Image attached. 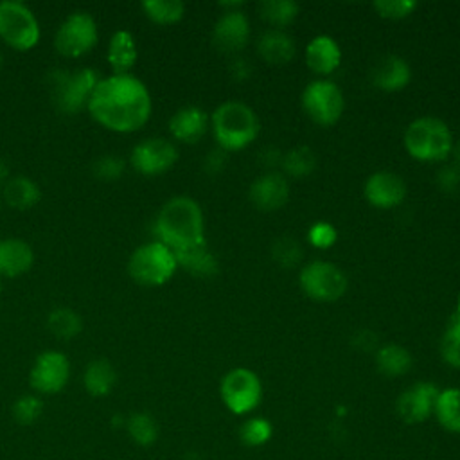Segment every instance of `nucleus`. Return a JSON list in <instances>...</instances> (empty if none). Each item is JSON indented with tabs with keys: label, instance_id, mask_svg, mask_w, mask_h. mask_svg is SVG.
<instances>
[{
	"label": "nucleus",
	"instance_id": "1",
	"mask_svg": "<svg viewBox=\"0 0 460 460\" xmlns=\"http://www.w3.org/2000/svg\"><path fill=\"white\" fill-rule=\"evenodd\" d=\"M90 117L115 133H133L151 117L153 102L147 86L131 74H111L99 79L86 106Z\"/></svg>",
	"mask_w": 460,
	"mask_h": 460
},
{
	"label": "nucleus",
	"instance_id": "34",
	"mask_svg": "<svg viewBox=\"0 0 460 460\" xmlns=\"http://www.w3.org/2000/svg\"><path fill=\"white\" fill-rule=\"evenodd\" d=\"M41 413L43 401L38 394H23L11 406V415L20 426H32L41 417Z\"/></svg>",
	"mask_w": 460,
	"mask_h": 460
},
{
	"label": "nucleus",
	"instance_id": "36",
	"mask_svg": "<svg viewBox=\"0 0 460 460\" xmlns=\"http://www.w3.org/2000/svg\"><path fill=\"white\" fill-rule=\"evenodd\" d=\"M440 354L444 361L455 368H460V318L451 320L440 341Z\"/></svg>",
	"mask_w": 460,
	"mask_h": 460
},
{
	"label": "nucleus",
	"instance_id": "45",
	"mask_svg": "<svg viewBox=\"0 0 460 460\" xmlns=\"http://www.w3.org/2000/svg\"><path fill=\"white\" fill-rule=\"evenodd\" d=\"M453 151H455V158H456V167L460 169V140H458V144L455 146Z\"/></svg>",
	"mask_w": 460,
	"mask_h": 460
},
{
	"label": "nucleus",
	"instance_id": "31",
	"mask_svg": "<svg viewBox=\"0 0 460 460\" xmlns=\"http://www.w3.org/2000/svg\"><path fill=\"white\" fill-rule=\"evenodd\" d=\"M140 7L144 14L158 25H172L185 14V5L180 0H144Z\"/></svg>",
	"mask_w": 460,
	"mask_h": 460
},
{
	"label": "nucleus",
	"instance_id": "33",
	"mask_svg": "<svg viewBox=\"0 0 460 460\" xmlns=\"http://www.w3.org/2000/svg\"><path fill=\"white\" fill-rule=\"evenodd\" d=\"M316 165V156L314 153L305 147V146H298L295 149H291L284 158H282V167L289 176L295 178H304L307 174H311L314 171Z\"/></svg>",
	"mask_w": 460,
	"mask_h": 460
},
{
	"label": "nucleus",
	"instance_id": "42",
	"mask_svg": "<svg viewBox=\"0 0 460 460\" xmlns=\"http://www.w3.org/2000/svg\"><path fill=\"white\" fill-rule=\"evenodd\" d=\"M225 165V151H212L210 155H207V169L210 172H217L221 167Z\"/></svg>",
	"mask_w": 460,
	"mask_h": 460
},
{
	"label": "nucleus",
	"instance_id": "7",
	"mask_svg": "<svg viewBox=\"0 0 460 460\" xmlns=\"http://www.w3.org/2000/svg\"><path fill=\"white\" fill-rule=\"evenodd\" d=\"M41 29L29 5L18 0L0 2V40L20 52H27L40 43Z\"/></svg>",
	"mask_w": 460,
	"mask_h": 460
},
{
	"label": "nucleus",
	"instance_id": "6",
	"mask_svg": "<svg viewBox=\"0 0 460 460\" xmlns=\"http://www.w3.org/2000/svg\"><path fill=\"white\" fill-rule=\"evenodd\" d=\"M99 79L93 68L54 70L50 74V92L56 108L65 115L79 113L88 106Z\"/></svg>",
	"mask_w": 460,
	"mask_h": 460
},
{
	"label": "nucleus",
	"instance_id": "13",
	"mask_svg": "<svg viewBox=\"0 0 460 460\" xmlns=\"http://www.w3.org/2000/svg\"><path fill=\"white\" fill-rule=\"evenodd\" d=\"M178 160L176 146L162 137H151L138 142L129 156L131 167L144 176L167 172Z\"/></svg>",
	"mask_w": 460,
	"mask_h": 460
},
{
	"label": "nucleus",
	"instance_id": "19",
	"mask_svg": "<svg viewBox=\"0 0 460 460\" xmlns=\"http://www.w3.org/2000/svg\"><path fill=\"white\" fill-rule=\"evenodd\" d=\"M208 129V115L198 106H185L169 119L171 135L183 144H196Z\"/></svg>",
	"mask_w": 460,
	"mask_h": 460
},
{
	"label": "nucleus",
	"instance_id": "38",
	"mask_svg": "<svg viewBox=\"0 0 460 460\" xmlns=\"http://www.w3.org/2000/svg\"><path fill=\"white\" fill-rule=\"evenodd\" d=\"M417 7V2L413 0H377L374 4V9L379 16L388 20H402L410 16Z\"/></svg>",
	"mask_w": 460,
	"mask_h": 460
},
{
	"label": "nucleus",
	"instance_id": "28",
	"mask_svg": "<svg viewBox=\"0 0 460 460\" xmlns=\"http://www.w3.org/2000/svg\"><path fill=\"white\" fill-rule=\"evenodd\" d=\"M411 354L395 343L383 345L376 354V365L377 370L388 377H399L404 376L411 368Z\"/></svg>",
	"mask_w": 460,
	"mask_h": 460
},
{
	"label": "nucleus",
	"instance_id": "27",
	"mask_svg": "<svg viewBox=\"0 0 460 460\" xmlns=\"http://www.w3.org/2000/svg\"><path fill=\"white\" fill-rule=\"evenodd\" d=\"M433 415L444 429L460 433V388L440 390L435 401Z\"/></svg>",
	"mask_w": 460,
	"mask_h": 460
},
{
	"label": "nucleus",
	"instance_id": "21",
	"mask_svg": "<svg viewBox=\"0 0 460 460\" xmlns=\"http://www.w3.org/2000/svg\"><path fill=\"white\" fill-rule=\"evenodd\" d=\"M341 63V49L331 36H316L305 47V65L320 75L332 74Z\"/></svg>",
	"mask_w": 460,
	"mask_h": 460
},
{
	"label": "nucleus",
	"instance_id": "17",
	"mask_svg": "<svg viewBox=\"0 0 460 460\" xmlns=\"http://www.w3.org/2000/svg\"><path fill=\"white\" fill-rule=\"evenodd\" d=\"M289 198L288 180L280 172H264L250 185V199L261 210H277Z\"/></svg>",
	"mask_w": 460,
	"mask_h": 460
},
{
	"label": "nucleus",
	"instance_id": "14",
	"mask_svg": "<svg viewBox=\"0 0 460 460\" xmlns=\"http://www.w3.org/2000/svg\"><path fill=\"white\" fill-rule=\"evenodd\" d=\"M438 392L440 390L437 388V385L429 381L413 383L397 397V402H395L397 415L406 424L424 422L429 415H433Z\"/></svg>",
	"mask_w": 460,
	"mask_h": 460
},
{
	"label": "nucleus",
	"instance_id": "44",
	"mask_svg": "<svg viewBox=\"0 0 460 460\" xmlns=\"http://www.w3.org/2000/svg\"><path fill=\"white\" fill-rule=\"evenodd\" d=\"M7 180H9V165H7V162L0 156V183L4 185Z\"/></svg>",
	"mask_w": 460,
	"mask_h": 460
},
{
	"label": "nucleus",
	"instance_id": "11",
	"mask_svg": "<svg viewBox=\"0 0 460 460\" xmlns=\"http://www.w3.org/2000/svg\"><path fill=\"white\" fill-rule=\"evenodd\" d=\"M300 288L313 300L332 302L347 291V277L331 262L313 261L300 271Z\"/></svg>",
	"mask_w": 460,
	"mask_h": 460
},
{
	"label": "nucleus",
	"instance_id": "8",
	"mask_svg": "<svg viewBox=\"0 0 460 460\" xmlns=\"http://www.w3.org/2000/svg\"><path fill=\"white\" fill-rule=\"evenodd\" d=\"M99 41V29L93 16L86 11L68 14L54 34V49L63 58H81Z\"/></svg>",
	"mask_w": 460,
	"mask_h": 460
},
{
	"label": "nucleus",
	"instance_id": "26",
	"mask_svg": "<svg viewBox=\"0 0 460 460\" xmlns=\"http://www.w3.org/2000/svg\"><path fill=\"white\" fill-rule=\"evenodd\" d=\"M174 257H176L178 266H181L183 270H187L189 273H192L196 277H212L219 270L216 257L207 248V243L187 248V250L174 252Z\"/></svg>",
	"mask_w": 460,
	"mask_h": 460
},
{
	"label": "nucleus",
	"instance_id": "35",
	"mask_svg": "<svg viewBox=\"0 0 460 460\" xmlns=\"http://www.w3.org/2000/svg\"><path fill=\"white\" fill-rule=\"evenodd\" d=\"M273 435L271 422L262 417H252L243 422L239 428V438L248 447H259L264 446Z\"/></svg>",
	"mask_w": 460,
	"mask_h": 460
},
{
	"label": "nucleus",
	"instance_id": "25",
	"mask_svg": "<svg viewBox=\"0 0 460 460\" xmlns=\"http://www.w3.org/2000/svg\"><path fill=\"white\" fill-rule=\"evenodd\" d=\"M4 201L16 210H29L41 199L40 185L27 176H13L4 183Z\"/></svg>",
	"mask_w": 460,
	"mask_h": 460
},
{
	"label": "nucleus",
	"instance_id": "47",
	"mask_svg": "<svg viewBox=\"0 0 460 460\" xmlns=\"http://www.w3.org/2000/svg\"><path fill=\"white\" fill-rule=\"evenodd\" d=\"M0 295H2V280H0Z\"/></svg>",
	"mask_w": 460,
	"mask_h": 460
},
{
	"label": "nucleus",
	"instance_id": "22",
	"mask_svg": "<svg viewBox=\"0 0 460 460\" xmlns=\"http://www.w3.org/2000/svg\"><path fill=\"white\" fill-rule=\"evenodd\" d=\"M137 56L138 52H137V43L133 34L124 29L115 31L110 38L108 50H106V59L111 72L117 75L129 74V70L137 63Z\"/></svg>",
	"mask_w": 460,
	"mask_h": 460
},
{
	"label": "nucleus",
	"instance_id": "24",
	"mask_svg": "<svg viewBox=\"0 0 460 460\" xmlns=\"http://www.w3.org/2000/svg\"><path fill=\"white\" fill-rule=\"evenodd\" d=\"M295 41L291 40V36H288L284 31L280 29H270L266 31L259 41H257V52L259 56L273 65H282L291 61V58L295 56Z\"/></svg>",
	"mask_w": 460,
	"mask_h": 460
},
{
	"label": "nucleus",
	"instance_id": "30",
	"mask_svg": "<svg viewBox=\"0 0 460 460\" xmlns=\"http://www.w3.org/2000/svg\"><path fill=\"white\" fill-rule=\"evenodd\" d=\"M47 329L56 338L70 340L83 331V320L79 313L70 307H56L47 316Z\"/></svg>",
	"mask_w": 460,
	"mask_h": 460
},
{
	"label": "nucleus",
	"instance_id": "29",
	"mask_svg": "<svg viewBox=\"0 0 460 460\" xmlns=\"http://www.w3.org/2000/svg\"><path fill=\"white\" fill-rule=\"evenodd\" d=\"M124 428H126L129 438L142 447L153 446L160 435L156 419L147 411H133L131 415H128Z\"/></svg>",
	"mask_w": 460,
	"mask_h": 460
},
{
	"label": "nucleus",
	"instance_id": "46",
	"mask_svg": "<svg viewBox=\"0 0 460 460\" xmlns=\"http://www.w3.org/2000/svg\"><path fill=\"white\" fill-rule=\"evenodd\" d=\"M456 316L460 318V295H458V304H456Z\"/></svg>",
	"mask_w": 460,
	"mask_h": 460
},
{
	"label": "nucleus",
	"instance_id": "43",
	"mask_svg": "<svg viewBox=\"0 0 460 460\" xmlns=\"http://www.w3.org/2000/svg\"><path fill=\"white\" fill-rule=\"evenodd\" d=\"M230 72L237 77V79H246L248 75H250V66H248V63L246 61H243V59H235L234 63H232V68H230Z\"/></svg>",
	"mask_w": 460,
	"mask_h": 460
},
{
	"label": "nucleus",
	"instance_id": "12",
	"mask_svg": "<svg viewBox=\"0 0 460 460\" xmlns=\"http://www.w3.org/2000/svg\"><path fill=\"white\" fill-rule=\"evenodd\" d=\"M70 379V359L61 350H43L29 372L31 388L40 395L59 394Z\"/></svg>",
	"mask_w": 460,
	"mask_h": 460
},
{
	"label": "nucleus",
	"instance_id": "23",
	"mask_svg": "<svg viewBox=\"0 0 460 460\" xmlns=\"http://www.w3.org/2000/svg\"><path fill=\"white\" fill-rule=\"evenodd\" d=\"M117 385V370L115 367L104 359H92L83 372V386L92 397H106Z\"/></svg>",
	"mask_w": 460,
	"mask_h": 460
},
{
	"label": "nucleus",
	"instance_id": "2",
	"mask_svg": "<svg viewBox=\"0 0 460 460\" xmlns=\"http://www.w3.org/2000/svg\"><path fill=\"white\" fill-rule=\"evenodd\" d=\"M155 234L156 241L172 252L207 243L203 212L198 201L189 196H174L167 199L156 214Z\"/></svg>",
	"mask_w": 460,
	"mask_h": 460
},
{
	"label": "nucleus",
	"instance_id": "20",
	"mask_svg": "<svg viewBox=\"0 0 460 460\" xmlns=\"http://www.w3.org/2000/svg\"><path fill=\"white\" fill-rule=\"evenodd\" d=\"M372 83L383 92H399L402 90L410 79H411V70L410 65L399 58V56H385L376 63L372 68Z\"/></svg>",
	"mask_w": 460,
	"mask_h": 460
},
{
	"label": "nucleus",
	"instance_id": "10",
	"mask_svg": "<svg viewBox=\"0 0 460 460\" xmlns=\"http://www.w3.org/2000/svg\"><path fill=\"white\" fill-rule=\"evenodd\" d=\"M302 108L313 122L320 126H332L343 113V93L332 81L316 79L304 88Z\"/></svg>",
	"mask_w": 460,
	"mask_h": 460
},
{
	"label": "nucleus",
	"instance_id": "18",
	"mask_svg": "<svg viewBox=\"0 0 460 460\" xmlns=\"http://www.w3.org/2000/svg\"><path fill=\"white\" fill-rule=\"evenodd\" d=\"M34 264L31 244L20 237L0 239V277L14 279L27 273Z\"/></svg>",
	"mask_w": 460,
	"mask_h": 460
},
{
	"label": "nucleus",
	"instance_id": "32",
	"mask_svg": "<svg viewBox=\"0 0 460 460\" xmlns=\"http://www.w3.org/2000/svg\"><path fill=\"white\" fill-rule=\"evenodd\" d=\"M259 14L270 25L284 27L298 16V5L291 0H266L259 4Z\"/></svg>",
	"mask_w": 460,
	"mask_h": 460
},
{
	"label": "nucleus",
	"instance_id": "16",
	"mask_svg": "<svg viewBox=\"0 0 460 460\" xmlns=\"http://www.w3.org/2000/svg\"><path fill=\"white\" fill-rule=\"evenodd\" d=\"M250 38L248 18L241 11H226L216 22L212 31L214 45L223 52H237L244 49Z\"/></svg>",
	"mask_w": 460,
	"mask_h": 460
},
{
	"label": "nucleus",
	"instance_id": "40",
	"mask_svg": "<svg viewBox=\"0 0 460 460\" xmlns=\"http://www.w3.org/2000/svg\"><path fill=\"white\" fill-rule=\"evenodd\" d=\"M307 239L316 248H331L338 239V232L331 223L318 221L309 228Z\"/></svg>",
	"mask_w": 460,
	"mask_h": 460
},
{
	"label": "nucleus",
	"instance_id": "41",
	"mask_svg": "<svg viewBox=\"0 0 460 460\" xmlns=\"http://www.w3.org/2000/svg\"><path fill=\"white\" fill-rule=\"evenodd\" d=\"M437 183L442 190H455L460 187V169L456 165H446L437 174Z\"/></svg>",
	"mask_w": 460,
	"mask_h": 460
},
{
	"label": "nucleus",
	"instance_id": "48",
	"mask_svg": "<svg viewBox=\"0 0 460 460\" xmlns=\"http://www.w3.org/2000/svg\"><path fill=\"white\" fill-rule=\"evenodd\" d=\"M0 66H2V52H0Z\"/></svg>",
	"mask_w": 460,
	"mask_h": 460
},
{
	"label": "nucleus",
	"instance_id": "15",
	"mask_svg": "<svg viewBox=\"0 0 460 460\" xmlns=\"http://www.w3.org/2000/svg\"><path fill=\"white\" fill-rule=\"evenodd\" d=\"M363 192L370 205L377 208H392L402 203L406 196V183L399 174L377 171L367 178Z\"/></svg>",
	"mask_w": 460,
	"mask_h": 460
},
{
	"label": "nucleus",
	"instance_id": "39",
	"mask_svg": "<svg viewBox=\"0 0 460 460\" xmlns=\"http://www.w3.org/2000/svg\"><path fill=\"white\" fill-rule=\"evenodd\" d=\"M300 257H302V250L298 243L291 237H282L273 244V259L286 268L295 266L300 261Z\"/></svg>",
	"mask_w": 460,
	"mask_h": 460
},
{
	"label": "nucleus",
	"instance_id": "9",
	"mask_svg": "<svg viewBox=\"0 0 460 460\" xmlns=\"http://www.w3.org/2000/svg\"><path fill=\"white\" fill-rule=\"evenodd\" d=\"M219 394L232 413L244 415L259 406L262 399V385L253 370L237 367L225 374L219 385Z\"/></svg>",
	"mask_w": 460,
	"mask_h": 460
},
{
	"label": "nucleus",
	"instance_id": "4",
	"mask_svg": "<svg viewBox=\"0 0 460 460\" xmlns=\"http://www.w3.org/2000/svg\"><path fill=\"white\" fill-rule=\"evenodd\" d=\"M404 147L419 162H440L453 151V135L440 119L420 117L406 128Z\"/></svg>",
	"mask_w": 460,
	"mask_h": 460
},
{
	"label": "nucleus",
	"instance_id": "5",
	"mask_svg": "<svg viewBox=\"0 0 460 460\" xmlns=\"http://www.w3.org/2000/svg\"><path fill=\"white\" fill-rule=\"evenodd\" d=\"M178 268L174 252L160 241H151L138 246L128 261L129 277L144 286L155 288L169 282Z\"/></svg>",
	"mask_w": 460,
	"mask_h": 460
},
{
	"label": "nucleus",
	"instance_id": "3",
	"mask_svg": "<svg viewBox=\"0 0 460 460\" xmlns=\"http://www.w3.org/2000/svg\"><path fill=\"white\" fill-rule=\"evenodd\" d=\"M212 133L223 151H241L259 135V119L255 111L239 101L219 104L212 117Z\"/></svg>",
	"mask_w": 460,
	"mask_h": 460
},
{
	"label": "nucleus",
	"instance_id": "37",
	"mask_svg": "<svg viewBox=\"0 0 460 460\" xmlns=\"http://www.w3.org/2000/svg\"><path fill=\"white\" fill-rule=\"evenodd\" d=\"M126 169V162L117 156V155H104V156H99L93 165H92V172L99 178V180H106V181H111V180H119L122 176Z\"/></svg>",
	"mask_w": 460,
	"mask_h": 460
}]
</instances>
